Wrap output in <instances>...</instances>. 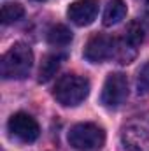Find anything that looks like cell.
<instances>
[{
    "mask_svg": "<svg viewBox=\"0 0 149 151\" xmlns=\"http://www.w3.org/2000/svg\"><path fill=\"white\" fill-rule=\"evenodd\" d=\"M146 9H148V12H149V0H146Z\"/></svg>",
    "mask_w": 149,
    "mask_h": 151,
    "instance_id": "9a60e30c",
    "label": "cell"
},
{
    "mask_svg": "<svg viewBox=\"0 0 149 151\" xmlns=\"http://www.w3.org/2000/svg\"><path fill=\"white\" fill-rule=\"evenodd\" d=\"M126 18V4L123 0H111L104 12V25L114 27Z\"/></svg>",
    "mask_w": 149,
    "mask_h": 151,
    "instance_id": "30bf717a",
    "label": "cell"
},
{
    "mask_svg": "<svg viewBox=\"0 0 149 151\" xmlns=\"http://www.w3.org/2000/svg\"><path fill=\"white\" fill-rule=\"evenodd\" d=\"M144 34H146V30H144L142 23H140V21H133V23H130V27L126 28L125 40H126L132 47L137 49V46H140L142 40H144Z\"/></svg>",
    "mask_w": 149,
    "mask_h": 151,
    "instance_id": "4fadbf2b",
    "label": "cell"
},
{
    "mask_svg": "<svg viewBox=\"0 0 149 151\" xmlns=\"http://www.w3.org/2000/svg\"><path fill=\"white\" fill-rule=\"evenodd\" d=\"M34 2H44V0H34Z\"/></svg>",
    "mask_w": 149,
    "mask_h": 151,
    "instance_id": "2e32d148",
    "label": "cell"
},
{
    "mask_svg": "<svg viewBox=\"0 0 149 151\" xmlns=\"http://www.w3.org/2000/svg\"><path fill=\"white\" fill-rule=\"evenodd\" d=\"M137 93L146 97L149 95V62L139 70L137 76Z\"/></svg>",
    "mask_w": 149,
    "mask_h": 151,
    "instance_id": "5bb4252c",
    "label": "cell"
},
{
    "mask_svg": "<svg viewBox=\"0 0 149 151\" xmlns=\"http://www.w3.org/2000/svg\"><path fill=\"white\" fill-rule=\"evenodd\" d=\"M63 58H65L63 55H56V53L47 55V56L42 60L40 69H39V83H47V81H51V79L56 76L58 69L62 67Z\"/></svg>",
    "mask_w": 149,
    "mask_h": 151,
    "instance_id": "9c48e42d",
    "label": "cell"
},
{
    "mask_svg": "<svg viewBox=\"0 0 149 151\" xmlns=\"http://www.w3.org/2000/svg\"><path fill=\"white\" fill-rule=\"evenodd\" d=\"M7 128L12 137L19 139L21 142H34L40 134L39 123L27 113H16L11 116Z\"/></svg>",
    "mask_w": 149,
    "mask_h": 151,
    "instance_id": "5b68a950",
    "label": "cell"
},
{
    "mask_svg": "<svg viewBox=\"0 0 149 151\" xmlns=\"http://www.w3.org/2000/svg\"><path fill=\"white\" fill-rule=\"evenodd\" d=\"M90 93V81L82 76L65 74L56 81V86L53 90L54 99L65 106V107H75L79 106Z\"/></svg>",
    "mask_w": 149,
    "mask_h": 151,
    "instance_id": "7a4b0ae2",
    "label": "cell"
},
{
    "mask_svg": "<svg viewBox=\"0 0 149 151\" xmlns=\"http://www.w3.org/2000/svg\"><path fill=\"white\" fill-rule=\"evenodd\" d=\"M121 141L128 151H149V130L139 125H130L123 130Z\"/></svg>",
    "mask_w": 149,
    "mask_h": 151,
    "instance_id": "ba28073f",
    "label": "cell"
},
{
    "mask_svg": "<svg viewBox=\"0 0 149 151\" xmlns=\"http://www.w3.org/2000/svg\"><path fill=\"white\" fill-rule=\"evenodd\" d=\"M23 16H25V9L21 4H18V2L4 4V7H2V23L4 25H11V23L21 19Z\"/></svg>",
    "mask_w": 149,
    "mask_h": 151,
    "instance_id": "7c38bea8",
    "label": "cell"
},
{
    "mask_svg": "<svg viewBox=\"0 0 149 151\" xmlns=\"http://www.w3.org/2000/svg\"><path fill=\"white\" fill-rule=\"evenodd\" d=\"M67 14L74 25L88 27L98 14V0H75L74 4H70Z\"/></svg>",
    "mask_w": 149,
    "mask_h": 151,
    "instance_id": "52a82bcc",
    "label": "cell"
},
{
    "mask_svg": "<svg viewBox=\"0 0 149 151\" xmlns=\"http://www.w3.org/2000/svg\"><path fill=\"white\" fill-rule=\"evenodd\" d=\"M32 65H34L32 49L27 44L18 42L2 56V63H0L2 77L4 79H25L30 74Z\"/></svg>",
    "mask_w": 149,
    "mask_h": 151,
    "instance_id": "6da1fadb",
    "label": "cell"
},
{
    "mask_svg": "<svg viewBox=\"0 0 149 151\" xmlns=\"http://www.w3.org/2000/svg\"><path fill=\"white\" fill-rule=\"evenodd\" d=\"M72 40V32L65 25H54L47 32V42L51 46H67Z\"/></svg>",
    "mask_w": 149,
    "mask_h": 151,
    "instance_id": "8fae6325",
    "label": "cell"
},
{
    "mask_svg": "<svg viewBox=\"0 0 149 151\" xmlns=\"http://www.w3.org/2000/svg\"><path fill=\"white\" fill-rule=\"evenodd\" d=\"M116 40L107 35H95L88 40L84 47V58L91 63H102L109 58H114Z\"/></svg>",
    "mask_w": 149,
    "mask_h": 151,
    "instance_id": "8992f818",
    "label": "cell"
},
{
    "mask_svg": "<svg viewBox=\"0 0 149 151\" xmlns=\"http://www.w3.org/2000/svg\"><path fill=\"white\" fill-rule=\"evenodd\" d=\"M69 144L81 151H97L105 144V132L95 123H77L69 132Z\"/></svg>",
    "mask_w": 149,
    "mask_h": 151,
    "instance_id": "3957f363",
    "label": "cell"
},
{
    "mask_svg": "<svg viewBox=\"0 0 149 151\" xmlns=\"http://www.w3.org/2000/svg\"><path fill=\"white\" fill-rule=\"evenodd\" d=\"M128 97V79L126 76L121 72H112L107 76L104 88H102V95H100V102L102 106L116 109L119 107Z\"/></svg>",
    "mask_w": 149,
    "mask_h": 151,
    "instance_id": "277c9868",
    "label": "cell"
}]
</instances>
